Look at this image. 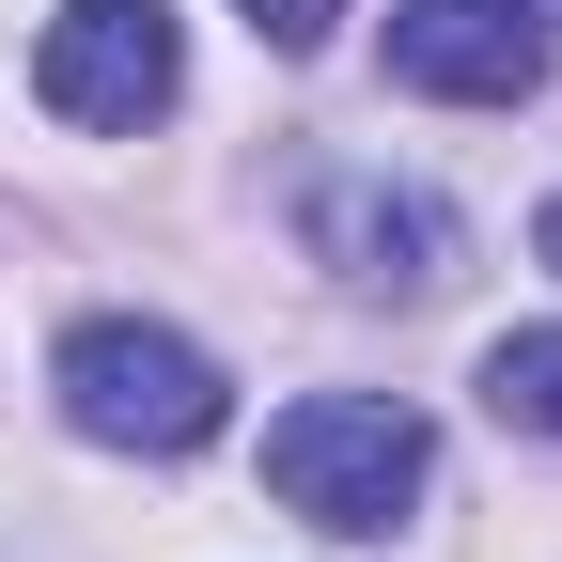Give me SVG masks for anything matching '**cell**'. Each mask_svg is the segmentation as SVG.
Listing matches in <instances>:
<instances>
[{
    "label": "cell",
    "mask_w": 562,
    "mask_h": 562,
    "mask_svg": "<svg viewBox=\"0 0 562 562\" xmlns=\"http://www.w3.org/2000/svg\"><path fill=\"white\" fill-rule=\"evenodd\" d=\"M484 406L531 422V438H562V328H501L484 344Z\"/></svg>",
    "instance_id": "obj_6"
},
{
    "label": "cell",
    "mask_w": 562,
    "mask_h": 562,
    "mask_svg": "<svg viewBox=\"0 0 562 562\" xmlns=\"http://www.w3.org/2000/svg\"><path fill=\"white\" fill-rule=\"evenodd\" d=\"M531 16H547V32H562V0H531Z\"/></svg>",
    "instance_id": "obj_9"
},
{
    "label": "cell",
    "mask_w": 562,
    "mask_h": 562,
    "mask_svg": "<svg viewBox=\"0 0 562 562\" xmlns=\"http://www.w3.org/2000/svg\"><path fill=\"white\" fill-rule=\"evenodd\" d=\"M47 391H63V422H79L94 453H203L235 422V391H220V360H203L188 328H140V313H94V328H63V360H47Z\"/></svg>",
    "instance_id": "obj_1"
},
{
    "label": "cell",
    "mask_w": 562,
    "mask_h": 562,
    "mask_svg": "<svg viewBox=\"0 0 562 562\" xmlns=\"http://www.w3.org/2000/svg\"><path fill=\"white\" fill-rule=\"evenodd\" d=\"M297 235H313L328 281H360V297H438V281H453V220L422 188H391V172H313Z\"/></svg>",
    "instance_id": "obj_5"
},
{
    "label": "cell",
    "mask_w": 562,
    "mask_h": 562,
    "mask_svg": "<svg viewBox=\"0 0 562 562\" xmlns=\"http://www.w3.org/2000/svg\"><path fill=\"white\" fill-rule=\"evenodd\" d=\"M32 94H47L63 125H94V140L157 125V110L188 94V32H172V0H63L47 47H32Z\"/></svg>",
    "instance_id": "obj_3"
},
{
    "label": "cell",
    "mask_w": 562,
    "mask_h": 562,
    "mask_svg": "<svg viewBox=\"0 0 562 562\" xmlns=\"http://www.w3.org/2000/svg\"><path fill=\"white\" fill-rule=\"evenodd\" d=\"M391 79L453 94V110H531L547 32H531V0H391Z\"/></svg>",
    "instance_id": "obj_4"
},
{
    "label": "cell",
    "mask_w": 562,
    "mask_h": 562,
    "mask_svg": "<svg viewBox=\"0 0 562 562\" xmlns=\"http://www.w3.org/2000/svg\"><path fill=\"white\" fill-rule=\"evenodd\" d=\"M328 16H344V0H250V32H266V47H328Z\"/></svg>",
    "instance_id": "obj_7"
},
{
    "label": "cell",
    "mask_w": 562,
    "mask_h": 562,
    "mask_svg": "<svg viewBox=\"0 0 562 562\" xmlns=\"http://www.w3.org/2000/svg\"><path fill=\"white\" fill-rule=\"evenodd\" d=\"M531 250H547V266H562V203H547V220H531Z\"/></svg>",
    "instance_id": "obj_8"
},
{
    "label": "cell",
    "mask_w": 562,
    "mask_h": 562,
    "mask_svg": "<svg viewBox=\"0 0 562 562\" xmlns=\"http://www.w3.org/2000/svg\"><path fill=\"white\" fill-rule=\"evenodd\" d=\"M422 469H438V438H422V406H391V391H313V406L266 422L281 516H313V531H344V547H360V531H406Z\"/></svg>",
    "instance_id": "obj_2"
}]
</instances>
